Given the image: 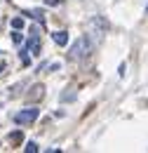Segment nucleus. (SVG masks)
<instances>
[{"mask_svg": "<svg viewBox=\"0 0 148 153\" xmlns=\"http://www.w3.org/2000/svg\"><path fill=\"white\" fill-rule=\"evenodd\" d=\"M94 42H90L87 38H78L71 45V50H68V59L71 61H78V59H85L87 54H90V50H92Z\"/></svg>", "mask_w": 148, "mask_h": 153, "instance_id": "f257e3e1", "label": "nucleus"}, {"mask_svg": "<svg viewBox=\"0 0 148 153\" xmlns=\"http://www.w3.org/2000/svg\"><path fill=\"white\" fill-rule=\"evenodd\" d=\"M36 120H38V108L36 106H28V108L14 113V123H17V125H31V123H36Z\"/></svg>", "mask_w": 148, "mask_h": 153, "instance_id": "f03ea898", "label": "nucleus"}, {"mask_svg": "<svg viewBox=\"0 0 148 153\" xmlns=\"http://www.w3.org/2000/svg\"><path fill=\"white\" fill-rule=\"evenodd\" d=\"M87 31H90V36H92V42H99V40L104 38V33H106V21L96 17V19H92V21H90Z\"/></svg>", "mask_w": 148, "mask_h": 153, "instance_id": "7ed1b4c3", "label": "nucleus"}, {"mask_svg": "<svg viewBox=\"0 0 148 153\" xmlns=\"http://www.w3.org/2000/svg\"><path fill=\"white\" fill-rule=\"evenodd\" d=\"M26 52H31L33 57L40 54V36H38L33 28H31V38H28V42H26Z\"/></svg>", "mask_w": 148, "mask_h": 153, "instance_id": "20e7f679", "label": "nucleus"}, {"mask_svg": "<svg viewBox=\"0 0 148 153\" xmlns=\"http://www.w3.org/2000/svg\"><path fill=\"white\" fill-rule=\"evenodd\" d=\"M52 40H54L59 47H64V45L68 42V33H66V31H56V33H52Z\"/></svg>", "mask_w": 148, "mask_h": 153, "instance_id": "39448f33", "label": "nucleus"}, {"mask_svg": "<svg viewBox=\"0 0 148 153\" xmlns=\"http://www.w3.org/2000/svg\"><path fill=\"white\" fill-rule=\"evenodd\" d=\"M28 17H33V19L38 21V24H45V17H42V12L40 10H33V12H26Z\"/></svg>", "mask_w": 148, "mask_h": 153, "instance_id": "423d86ee", "label": "nucleus"}, {"mask_svg": "<svg viewBox=\"0 0 148 153\" xmlns=\"http://www.w3.org/2000/svg\"><path fill=\"white\" fill-rule=\"evenodd\" d=\"M36 151H38V144H33V141L26 144V153H36Z\"/></svg>", "mask_w": 148, "mask_h": 153, "instance_id": "0eeeda50", "label": "nucleus"}, {"mask_svg": "<svg viewBox=\"0 0 148 153\" xmlns=\"http://www.w3.org/2000/svg\"><path fill=\"white\" fill-rule=\"evenodd\" d=\"M12 26H14V28H21V26H24V21H21V19H14V21H12Z\"/></svg>", "mask_w": 148, "mask_h": 153, "instance_id": "6e6552de", "label": "nucleus"}, {"mask_svg": "<svg viewBox=\"0 0 148 153\" xmlns=\"http://www.w3.org/2000/svg\"><path fill=\"white\" fill-rule=\"evenodd\" d=\"M12 40H14V42L19 45V42H21V33H12Z\"/></svg>", "mask_w": 148, "mask_h": 153, "instance_id": "1a4fd4ad", "label": "nucleus"}, {"mask_svg": "<svg viewBox=\"0 0 148 153\" xmlns=\"http://www.w3.org/2000/svg\"><path fill=\"white\" fill-rule=\"evenodd\" d=\"M146 10H148V7H146Z\"/></svg>", "mask_w": 148, "mask_h": 153, "instance_id": "9d476101", "label": "nucleus"}]
</instances>
